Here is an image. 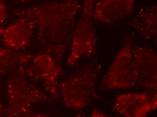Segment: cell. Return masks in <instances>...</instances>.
<instances>
[{"label": "cell", "instance_id": "cell-6", "mask_svg": "<svg viewBox=\"0 0 157 117\" xmlns=\"http://www.w3.org/2000/svg\"><path fill=\"white\" fill-rule=\"evenodd\" d=\"M156 94L150 98L145 93L121 94L117 97L113 109L128 117H143L157 108Z\"/></svg>", "mask_w": 157, "mask_h": 117}, {"label": "cell", "instance_id": "cell-12", "mask_svg": "<svg viewBox=\"0 0 157 117\" xmlns=\"http://www.w3.org/2000/svg\"><path fill=\"white\" fill-rule=\"evenodd\" d=\"M29 1V0H21V2H28V1Z\"/></svg>", "mask_w": 157, "mask_h": 117}, {"label": "cell", "instance_id": "cell-7", "mask_svg": "<svg viewBox=\"0 0 157 117\" xmlns=\"http://www.w3.org/2000/svg\"><path fill=\"white\" fill-rule=\"evenodd\" d=\"M136 0H101L95 3L94 20L113 24L128 17L132 11Z\"/></svg>", "mask_w": 157, "mask_h": 117}, {"label": "cell", "instance_id": "cell-13", "mask_svg": "<svg viewBox=\"0 0 157 117\" xmlns=\"http://www.w3.org/2000/svg\"><path fill=\"white\" fill-rule=\"evenodd\" d=\"M2 106H1V104H0V114H1V112H2Z\"/></svg>", "mask_w": 157, "mask_h": 117}, {"label": "cell", "instance_id": "cell-1", "mask_svg": "<svg viewBox=\"0 0 157 117\" xmlns=\"http://www.w3.org/2000/svg\"><path fill=\"white\" fill-rule=\"evenodd\" d=\"M81 9L78 0H61L18 9L15 13L38 23L42 41L61 53L72 38L75 19Z\"/></svg>", "mask_w": 157, "mask_h": 117}, {"label": "cell", "instance_id": "cell-3", "mask_svg": "<svg viewBox=\"0 0 157 117\" xmlns=\"http://www.w3.org/2000/svg\"><path fill=\"white\" fill-rule=\"evenodd\" d=\"M82 1L81 16L73 34L69 61L71 63L83 55H94L96 48L97 37L93 15L96 0Z\"/></svg>", "mask_w": 157, "mask_h": 117}, {"label": "cell", "instance_id": "cell-4", "mask_svg": "<svg viewBox=\"0 0 157 117\" xmlns=\"http://www.w3.org/2000/svg\"><path fill=\"white\" fill-rule=\"evenodd\" d=\"M85 72L64 86V97L67 103L75 108L87 106L98 96L96 83L99 74L98 68H86Z\"/></svg>", "mask_w": 157, "mask_h": 117}, {"label": "cell", "instance_id": "cell-10", "mask_svg": "<svg viewBox=\"0 0 157 117\" xmlns=\"http://www.w3.org/2000/svg\"><path fill=\"white\" fill-rule=\"evenodd\" d=\"M16 58L15 53L0 48V73L4 72L14 63Z\"/></svg>", "mask_w": 157, "mask_h": 117}, {"label": "cell", "instance_id": "cell-8", "mask_svg": "<svg viewBox=\"0 0 157 117\" xmlns=\"http://www.w3.org/2000/svg\"><path fill=\"white\" fill-rule=\"evenodd\" d=\"M157 6L156 5L141 7L131 21V24L145 39L157 40Z\"/></svg>", "mask_w": 157, "mask_h": 117}, {"label": "cell", "instance_id": "cell-5", "mask_svg": "<svg viewBox=\"0 0 157 117\" xmlns=\"http://www.w3.org/2000/svg\"><path fill=\"white\" fill-rule=\"evenodd\" d=\"M132 53L137 73V83L146 89L157 85V53L148 46H132Z\"/></svg>", "mask_w": 157, "mask_h": 117}, {"label": "cell", "instance_id": "cell-11", "mask_svg": "<svg viewBox=\"0 0 157 117\" xmlns=\"http://www.w3.org/2000/svg\"><path fill=\"white\" fill-rule=\"evenodd\" d=\"M7 9L4 0H0V25H2L6 19Z\"/></svg>", "mask_w": 157, "mask_h": 117}, {"label": "cell", "instance_id": "cell-2", "mask_svg": "<svg viewBox=\"0 0 157 117\" xmlns=\"http://www.w3.org/2000/svg\"><path fill=\"white\" fill-rule=\"evenodd\" d=\"M132 36L126 35L122 47L102 78L103 89H126L137 83V73L132 53Z\"/></svg>", "mask_w": 157, "mask_h": 117}, {"label": "cell", "instance_id": "cell-9", "mask_svg": "<svg viewBox=\"0 0 157 117\" xmlns=\"http://www.w3.org/2000/svg\"><path fill=\"white\" fill-rule=\"evenodd\" d=\"M33 25V22L21 19L5 29L0 28V35L7 46L18 49L28 44Z\"/></svg>", "mask_w": 157, "mask_h": 117}]
</instances>
